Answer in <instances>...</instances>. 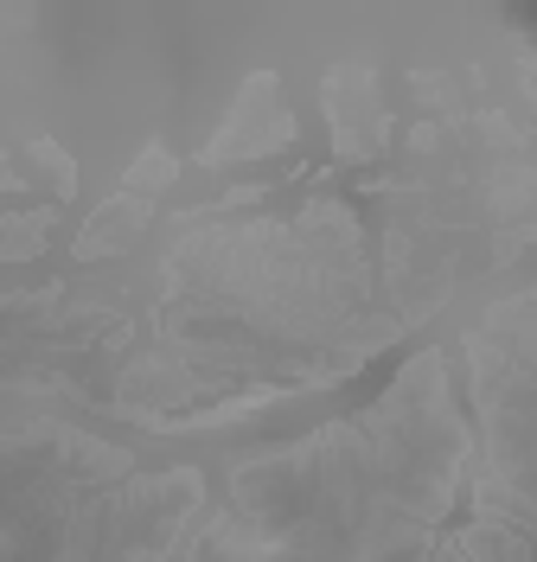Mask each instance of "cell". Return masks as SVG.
<instances>
[{"mask_svg": "<svg viewBox=\"0 0 537 562\" xmlns=\"http://www.w3.org/2000/svg\"><path fill=\"white\" fill-rule=\"evenodd\" d=\"M128 231H142V205L115 199L109 211H97V217H90V231H83L77 256H103V249H122V244H128Z\"/></svg>", "mask_w": 537, "mask_h": 562, "instance_id": "cell-1", "label": "cell"}]
</instances>
